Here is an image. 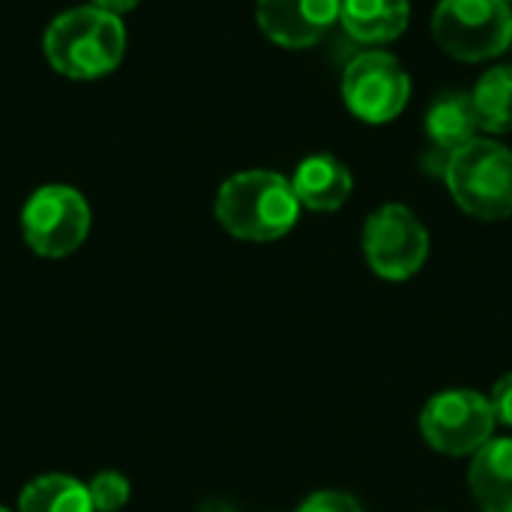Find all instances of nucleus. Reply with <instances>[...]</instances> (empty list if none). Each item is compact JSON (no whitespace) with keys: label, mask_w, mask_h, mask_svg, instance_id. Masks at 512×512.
I'll list each match as a JSON object with an SVG mask.
<instances>
[{"label":"nucleus","mask_w":512,"mask_h":512,"mask_svg":"<svg viewBox=\"0 0 512 512\" xmlns=\"http://www.w3.org/2000/svg\"><path fill=\"white\" fill-rule=\"evenodd\" d=\"M216 219L237 240L270 243L297 225L300 201L288 177L276 171H240L219 186Z\"/></svg>","instance_id":"1"},{"label":"nucleus","mask_w":512,"mask_h":512,"mask_svg":"<svg viewBox=\"0 0 512 512\" xmlns=\"http://www.w3.org/2000/svg\"><path fill=\"white\" fill-rule=\"evenodd\" d=\"M42 48L60 75L93 81L120 66L126 51V30L120 15L96 6H78L48 24Z\"/></svg>","instance_id":"2"},{"label":"nucleus","mask_w":512,"mask_h":512,"mask_svg":"<svg viewBox=\"0 0 512 512\" xmlns=\"http://www.w3.org/2000/svg\"><path fill=\"white\" fill-rule=\"evenodd\" d=\"M441 177L462 213L480 222L512 216V150L501 141L474 138L444 162Z\"/></svg>","instance_id":"3"},{"label":"nucleus","mask_w":512,"mask_h":512,"mask_svg":"<svg viewBox=\"0 0 512 512\" xmlns=\"http://www.w3.org/2000/svg\"><path fill=\"white\" fill-rule=\"evenodd\" d=\"M432 36L456 60H492L512 45V6L507 0H441L432 12Z\"/></svg>","instance_id":"4"},{"label":"nucleus","mask_w":512,"mask_h":512,"mask_svg":"<svg viewBox=\"0 0 512 512\" xmlns=\"http://www.w3.org/2000/svg\"><path fill=\"white\" fill-rule=\"evenodd\" d=\"M342 99L360 123H393L411 102V75L390 51H360L342 72Z\"/></svg>","instance_id":"5"},{"label":"nucleus","mask_w":512,"mask_h":512,"mask_svg":"<svg viewBox=\"0 0 512 512\" xmlns=\"http://www.w3.org/2000/svg\"><path fill=\"white\" fill-rule=\"evenodd\" d=\"M495 426L498 417L492 399L477 390L435 393L420 414L426 444L444 456H474L492 441Z\"/></svg>","instance_id":"6"},{"label":"nucleus","mask_w":512,"mask_h":512,"mask_svg":"<svg viewBox=\"0 0 512 512\" xmlns=\"http://www.w3.org/2000/svg\"><path fill=\"white\" fill-rule=\"evenodd\" d=\"M363 255L375 276L405 282L429 258V231L405 204H384L363 225Z\"/></svg>","instance_id":"7"},{"label":"nucleus","mask_w":512,"mask_h":512,"mask_svg":"<svg viewBox=\"0 0 512 512\" xmlns=\"http://www.w3.org/2000/svg\"><path fill=\"white\" fill-rule=\"evenodd\" d=\"M21 231L36 255L66 258L90 234V204L72 186H42L21 210Z\"/></svg>","instance_id":"8"},{"label":"nucleus","mask_w":512,"mask_h":512,"mask_svg":"<svg viewBox=\"0 0 512 512\" xmlns=\"http://www.w3.org/2000/svg\"><path fill=\"white\" fill-rule=\"evenodd\" d=\"M342 0H258L255 18L273 45L288 51L318 45L339 24Z\"/></svg>","instance_id":"9"},{"label":"nucleus","mask_w":512,"mask_h":512,"mask_svg":"<svg viewBox=\"0 0 512 512\" xmlns=\"http://www.w3.org/2000/svg\"><path fill=\"white\" fill-rule=\"evenodd\" d=\"M291 186H294L300 207L315 210V213H333L348 204L354 177L342 159H336L330 153H315L297 165Z\"/></svg>","instance_id":"10"},{"label":"nucleus","mask_w":512,"mask_h":512,"mask_svg":"<svg viewBox=\"0 0 512 512\" xmlns=\"http://www.w3.org/2000/svg\"><path fill=\"white\" fill-rule=\"evenodd\" d=\"M477 132H480V120H477L471 93H459V90L441 93L426 111V138H429L432 153L441 156V171H444V162L456 150L480 138Z\"/></svg>","instance_id":"11"},{"label":"nucleus","mask_w":512,"mask_h":512,"mask_svg":"<svg viewBox=\"0 0 512 512\" xmlns=\"http://www.w3.org/2000/svg\"><path fill=\"white\" fill-rule=\"evenodd\" d=\"M411 21V0H342L339 24L360 45L399 39Z\"/></svg>","instance_id":"12"},{"label":"nucleus","mask_w":512,"mask_h":512,"mask_svg":"<svg viewBox=\"0 0 512 512\" xmlns=\"http://www.w3.org/2000/svg\"><path fill=\"white\" fill-rule=\"evenodd\" d=\"M471 495L483 512H512V441L492 438L474 453L468 471Z\"/></svg>","instance_id":"13"},{"label":"nucleus","mask_w":512,"mask_h":512,"mask_svg":"<svg viewBox=\"0 0 512 512\" xmlns=\"http://www.w3.org/2000/svg\"><path fill=\"white\" fill-rule=\"evenodd\" d=\"M18 512H96L84 483L66 474L30 480L18 495Z\"/></svg>","instance_id":"14"},{"label":"nucleus","mask_w":512,"mask_h":512,"mask_svg":"<svg viewBox=\"0 0 512 512\" xmlns=\"http://www.w3.org/2000/svg\"><path fill=\"white\" fill-rule=\"evenodd\" d=\"M480 129L489 135L512 132V66H492L471 90Z\"/></svg>","instance_id":"15"},{"label":"nucleus","mask_w":512,"mask_h":512,"mask_svg":"<svg viewBox=\"0 0 512 512\" xmlns=\"http://www.w3.org/2000/svg\"><path fill=\"white\" fill-rule=\"evenodd\" d=\"M87 492L96 512H120L129 501V480L117 471H102L93 477Z\"/></svg>","instance_id":"16"},{"label":"nucleus","mask_w":512,"mask_h":512,"mask_svg":"<svg viewBox=\"0 0 512 512\" xmlns=\"http://www.w3.org/2000/svg\"><path fill=\"white\" fill-rule=\"evenodd\" d=\"M297 512H363L360 501L348 492H336V489H324L309 495Z\"/></svg>","instance_id":"17"},{"label":"nucleus","mask_w":512,"mask_h":512,"mask_svg":"<svg viewBox=\"0 0 512 512\" xmlns=\"http://www.w3.org/2000/svg\"><path fill=\"white\" fill-rule=\"evenodd\" d=\"M489 399H492V408H495L498 423L512 426V372L510 375H504V378L495 384V390H492Z\"/></svg>","instance_id":"18"},{"label":"nucleus","mask_w":512,"mask_h":512,"mask_svg":"<svg viewBox=\"0 0 512 512\" xmlns=\"http://www.w3.org/2000/svg\"><path fill=\"white\" fill-rule=\"evenodd\" d=\"M138 3H141V0H90V6L105 9V12H111V15H123V12L135 9Z\"/></svg>","instance_id":"19"},{"label":"nucleus","mask_w":512,"mask_h":512,"mask_svg":"<svg viewBox=\"0 0 512 512\" xmlns=\"http://www.w3.org/2000/svg\"><path fill=\"white\" fill-rule=\"evenodd\" d=\"M201 512H234L228 504H207V507H201Z\"/></svg>","instance_id":"20"},{"label":"nucleus","mask_w":512,"mask_h":512,"mask_svg":"<svg viewBox=\"0 0 512 512\" xmlns=\"http://www.w3.org/2000/svg\"><path fill=\"white\" fill-rule=\"evenodd\" d=\"M0 512H9V510H6V507H0Z\"/></svg>","instance_id":"21"},{"label":"nucleus","mask_w":512,"mask_h":512,"mask_svg":"<svg viewBox=\"0 0 512 512\" xmlns=\"http://www.w3.org/2000/svg\"><path fill=\"white\" fill-rule=\"evenodd\" d=\"M507 3H510V6H512V0H507Z\"/></svg>","instance_id":"22"},{"label":"nucleus","mask_w":512,"mask_h":512,"mask_svg":"<svg viewBox=\"0 0 512 512\" xmlns=\"http://www.w3.org/2000/svg\"><path fill=\"white\" fill-rule=\"evenodd\" d=\"M510 48H512V45H510Z\"/></svg>","instance_id":"23"}]
</instances>
